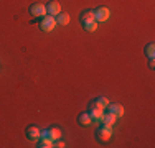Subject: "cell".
I'll return each mask as SVG.
<instances>
[{"label":"cell","instance_id":"obj_1","mask_svg":"<svg viewBox=\"0 0 155 148\" xmlns=\"http://www.w3.org/2000/svg\"><path fill=\"white\" fill-rule=\"evenodd\" d=\"M96 135H97V140H99V142H107L110 137H112V128H110L109 125H104V124H102V127L97 128Z\"/></svg>","mask_w":155,"mask_h":148},{"label":"cell","instance_id":"obj_2","mask_svg":"<svg viewBox=\"0 0 155 148\" xmlns=\"http://www.w3.org/2000/svg\"><path fill=\"white\" fill-rule=\"evenodd\" d=\"M54 27H56V20H54V17L45 15L43 20H41V23H40V28H41L43 31H53Z\"/></svg>","mask_w":155,"mask_h":148},{"label":"cell","instance_id":"obj_3","mask_svg":"<svg viewBox=\"0 0 155 148\" xmlns=\"http://www.w3.org/2000/svg\"><path fill=\"white\" fill-rule=\"evenodd\" d=\"M89 117L93 122H101L102 117H104V109H101V107L97 105H91V112H89Z\"/></svg>","mask_w":155,"mask_h":148},{"label":"cell","instance_id":"obj_4","mask_svg":"<svg viewBox=\"0 0 155 148\" xmlns=\"http://www.w3.org/2000/svg\"><path fill=\"white\" fill-rule=\"evenodd\" d=\"M109 17H110V12H109V8H106V7H99V8L94 12V20L96 21H106Z\"/></svg>","mask_w":155,"mask_h":148},{"label":"cell","instance_id":"obj_5","mask_svg":"<svg viewBox=\"0 0 155 148\" xmlns=\"http://www.w3.org/2000/svg\"><path fill=\"white\" fill-rule=\"evenodd\" d=\"M30 13L33 17H45L46 15V5H43V3H33L30 7Z\"/></svg>","mask_w":155,"mask_h":148},{"label":"cell","instance_id":"obj_6","mask_svg":"<svg viewBox=\"0 0 155 148\" xmlns=\"http://www.w3.org/2000/svg\"><path fill=\"white\" fill-rule=\"evenodd\" d=\"M107 114H112L114 117H122L124 115V107L120 104H109L107 105Z\"/></svg>","mask_w":155,"mask_h":148},{"label":"cell","instance_id":"obj_7","mask_svg":"<svg viewBox=\"0 0 155 148\" xmlns=\"http://www.w3.org/2000/svg\"><path fill=\"white\" fill-rule=\"evenodd\" d=\"M46 13L51 15V17H56L58 13H61V5L58 2H54V0H51L46 5Z\"/></svg>","mask_w":155,"mask_h":148},{"label":"cell","instance_id":"obj_8","mask_svg":"<svg viewBox=\"0 0 155 148\" xmlns=\"http://www.w3.org/2000/svg\"><path fill=\"white\" fill-rule=\"evenodd\" d=\"M27 137L30 140H38L41 137V130L35 125H30V127H27Z\"/></svg>","mask_w":155,"mask_h":148},{"label":"cell","instance_id":"obj_9","mask_svg":"<svg viewBox=\"0 0 155 148\" xmlns=\"http://www.w3.org/2000/svg\"><path fill=\"white\" fill-rule=\"evenodd\" d=\"M36 146H40V148H51V146H53V140L48 138V137H40V138H38V145H36Z\"/></svg>","mask_w":155,"mask_h":148},{"label":"cell","instance_id":"obj_10","mask_svg":"<svg viewBox=\"0 0 155 148\" xmlns=\"http://www.w3.org/2000/svg\"><path fill=\"white\" fill-rule=\"evenodd\" d=\"M54 20H56V25H68L69 23V15L68 13H58Z\"/></svg>","mask_w":155,"mask_h":148},{"label":"cell","instance_id":"obj_11","mask_svg":"<svg viewBox=\"0 0 155 148\" xmlns=\"http://www.w3.org/2000/svg\"><path fill=\"white\" fill-rule=\"evenodd\" d=\"M143 53H145V56H149V58H155V44H153V43L145 44V48H143Z\"/></svg>","mask_w":155,"mask_h":148},{"label":"cell","instance_id":"obj_12","mask_svg":"<svg viewBox=\"0 0 155 148\" xmlns=\"http://www.w3.org/2000/svg\"><path fill=\"white\" fill-rule=\"evenodd\" d=\"M116 120H117V117H114L112 114H106V115L102 117V120H101V122H102L104 125H109V127H112Z\"/></svg>","mask_w":155,"mask_h":148},{"label":"cell","instance_id":"obj_13","mask_svg":"<svg viewBox=\"0 0 155 148\" xmlns=\"http://www.w3.org/2000/svg\"><path fill=\"white\" fill-rule=\"evenodd\" d=\"M93 20H94V12L93 10L83 12V15H81V23H84V21H93Z\"/></svg>","mask_w":155,"mask_h":148},{"label":"cell","instance_id":"obj_14","mask_svg":"<svg viewBox=\"0 0 155 148\" xmlns=\"http://www.w3.org/2000/svg\"><path fill=\"white\" fill-rule=\"evenodd\" d=\"M83 28L86 30V31H96V30H97V21H96V20H93V21H84Z\"/></svg>","mask_w":155,"mask_h":148},{"label":"cell","instance_id":"obj_15","mask_svg":"<svg viewBox=\"0 0 155 148\" xmlns=\"http://www.w3.org/2000/svg\"><path fill=\"white\" fill-rule=\"evenodd\" d=\"M78 122H79L81 125H84V127H86V125H89L91 122V117H89V114H81L79 117H78Z\"/></svg>","mask_w":155,"mask_h":148},{"label":"cell","instance_id":"obj_16","mask_svg":"<svg viewBox=\"0 0 155 148\" xmlns=\"http://www.w3.org/2000/svg\"><path fill=\"white\" fill-rule=\"evenodd\" d=\"M94 105H97V107H101V109H106V107L109 105V101L106 97H97L94 101Z\"/></svg>","mask_w":155,"mask_h":148},{"label":"cell","instance_id":"obj_17","mask_svg":"<svg viewBox=\"0 0 155 148\" xmlns=\"http://www.w3.org/2000/svg\"><path fill=\"white\" fill-rule=\"evenodd\" d=\"M53 146H58V148H63L64 146V142H60V140H58L56 143H53Z\"/></svg>","mask_w":155,"mask_h":148},{"label":"cell","instance_id":"obj_18","mask_svg":"<svg viewBox=\"0 0 155 148\" xmlns=\"http://www.w3.org/2000/svg\"><path fill=\"white\" fill-rule=\"evenodd\" d=\"M149 66H150V68H155V61H153V58H150V61H149Z\"/></svg>","mask_w":155,"mask_h":148}]
</instances>
